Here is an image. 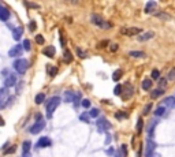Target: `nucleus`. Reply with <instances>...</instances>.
Segmentation results:
<instances>
[{"label": "nucleus", "mask_w": 175, "mask_h": 157, "mask_svg": "<svg viewBox=\"0 0 175 157\" xmlns=\"http://www.w3.org/2000/svg\"><path fill=\"white\" fill-rule=\"evenodd\" d=\"M79 120H82L84 123H89V122H90V116H89V113H88V112L81 113V116H79Z\"/></svg>", "instance_id": "27"}, {"label": "nucleus", "mask_w": 175, "mask_h": 157, "mask_svg": "<svg viewBox=\"0 0 175 157\" xmlns=\"http://www.w3.org/2000/svg\"><path fill=\"white\" fill-rule=\"evenodd\" d=\"M155 7H156V3H155V1H149L148 4H146V7H145V13H146V14L152 13Z\"/></svg>", "instance_id": "23"}, {"label": "nucleus", "mask_w": 175, "mask_h": 157, "mask_svg": "<svg viewBox=\"0 0 175 157\" xmlns=\"http://www.w3.org/2000/svg\"><path fill=\"white\" fill-rule=\"evenodd\" d=\"M129 56H130V58H145V53L141 52V51H130V52H129Z\"/></svg>", "instance_id": "18"}, {"label": "nucleus", "mask_w": 175, "mask_h": 157, "mask_svg": "<svg viewBox=\"0 0 175 157\" xmlns=\"http://www.w3.org/2000/svg\"><path fill=\"white\" fill-rule=\"evenodd\" d=\"M30 148H31V142L30 141H25L22 145V149H23V157H30Z\"/></svg>", "instance_id": "14"}, {"label": "nucleus", "mask_w": 175, "mask_h": 157, "mask_svg": "<svg viewBox=\"0 0 175 157\" xmlns=\"http://www.w3.org/2000/svg\"><path fill=\"white\" fill-rule=\"evenodd\" d=\"M92 22H93V25L103 27V29H109V27H112V23L104 21L100 15H97V14H93V15H92Z\"/></svg>", "instance_id": "3"}, {"label": "nucleus", "mask_w": 175, "mask_h": 157, "mask_svg": "<svg viewBox=\"0 0 175 157\" xmlns=\"http://www.w3.org/2000/svg\"><path fill=\"white\" fill-rule=\"evenodd\" d=\"M130 94H133V86L127 85V92H126V94H125V99L127 100L129 97H130Z\"/></svg>", "instance_id": "35"}, {"label": "nucleus", "mask_w": 175, "mask_h": 157, "mask_svg": "<svg viewBox=\"0 0 175 157\" xmlns=\"http://www.w3.org/2000/svg\"><path fill=\"white\" fill-rule=\"evenodd\" d=\"M19 55H22V45L21 44H17L8 51V56H11V58H17Z\"/></svg>", "instance_id": "8"}, {"label": "nucleus", "mask_w": 175, "mask_h": 157, "mask_svg": "<svg viewBox=\"0 0 175 157\" xmlns=\"http://www.w3.org/2000/svg\"><path fill=\"white\" fill-rule=\"evenodd\" d=\"M10 11L8 8H4V7H0V21H3V22H6V21H8L10 19Z\"/></svg>", "instance_id": "11"}, {"label": "nucleus", "mask_w": 175, "mask_h": 157, "mask_svg": "<svg viewBox=\"0 0 175 157\" xmlns=\"http://www.w3.org/2000/svg\"><path fill=\"white\" fill-rule=\"evenodd\" d=\"M14 68L17 70V72H19V74H25L27 70V67H29V62H27L26 59H17L15 62H14Z\"/></svg>", "instance_id": "2"}, {"label": "nucleus", "mask_w": 175, "mask_h": 157, "mask_svg": "<svg viewBox=\"0 0 175 157\" xmlns=\"http://www.w3.org/2000/svg\"><path fill=\"white\" fill-rule=\"evenodd\" d=\"M77 53H78V56H79V58H86V56H88V52H86V51H82L81 48H77Z\"/></svg>", "instance_id": "34"}, {"label": "nucleus", "mask_w": 175, "mask_h": 157, "mask_svg": "<svg viewBox=\"0 0 175 157\" xmlns=\"http://www.w3.org/2000/svg\"><path fill=\"white\" fill-rule=\"evenodd\" d=\"M163 105L167 107V108L174 109V108H175V97H166V99L160 103V107H163Z\"/></svg>", "instance_id": "9"}, {"label": "nucleus", "mask_w": 175, "mask_h": 157, "mask_svg": "<svg viewBox=\"0 0 175 157\" xmlns=\"http://www.w3.org/2000/svg\"><path fill=\"white\" fill-rule=\"evenodd\" d=\"M45 127V122L44 120H40V122H37L36 124H33L30 127V134H38V133H40L41 130H43V129H44Z\"/></svg>", "instance_id": "6"}, {"label": "nucleus", "mask_w": 175, "mask_h": 157, "mask_svg": "<svg viewBox=\"0 0 175 157\" xmlns=\"http://www.w3.org/2000/svg\"><path fill=\"white\" fill-rule=\"evenodd\" d=\"M52 145V141H51L48 137H41L40 139H38V142H37L36 148H48V146H51Z\"/></svg>", "instance_id": "7"}, {"label": "nucleus", "mask_w": 175, "mask_h": 157, "mask_svg": "<svg viewBox=\"0 0 175 157\" xmlns=\"http://www.w3.org/2000/svg\"><path fill=\"white\" fill-rule=\"evenodd\" d=\"M109 142H111V135H107V138H105V144H109Z\"/></svg>", "instance_id": "50"}, {"label": "nucleus", "mask_w": 175, "mask_h": 157, "mask_svg": "<svg viewBox=\"0 0 175 157\" xmlns=\"http://www.w3.org/2000/svg\"><path fill=\"white\" fill-rule=\"evenodd\" d=\"M155 149H156V144H155V141L148 139V146H146V154H145V156L149 157L153 152H155Z\"/></svg>", "instance_id": "12"}, {"label": "nucleus", "mask_w": 175, "mask_h": 157, "mask_svg": "<svg viewBox=\"0 0 175 157\" xmlns=\"http://www.w3.org/2000/svg\"><path fill=\"white\" fill-rule=\"evenodd\" d=\"M23 49H25V51H30V41H29V40L23 41Z\"/></svg>", "instance_id": "41"}, {"label": "nucleus", "mask_w": 175, "mask_h": 157, "mask_svg": "<svg viewBox=\"0 0 175 157\" xmlns=\"http://www.w3.org/2000/svg\"><path fill=\"white\" fill-rule=\"evenodd\" d=\"M111 129V124H109V122L105 119V117H100L99 120H97V131L99 133H105V131H108Z\"/></svg>", "instance_id": "4"}, {"label": "nucleus", "mask_w": 175, "mask_h": 157, "mask_svg": "<svg viewBox=\"0 0 175 157\" xmlns=\"http://www.w3.org/2000/svg\"><path fill=\"white\" fill-rule=\"evenodd\" d=\"M159 75H160L159 70H152V72H151V76H152V79H159Z\"/></svg>", "instance_id": "38"}, {"label": "nucleus", "mask_w": 175, "mask_h": 157, "mask_svg": "<svg viewBox=\"0 0 175 157\" xmlns=\"http://www.w3.org/2000/svg\"><path fill=\"white\" fill-rule=\"evenodd\" d=\"M6 97H8V89L7 88H1L0 89V101H3Z\"/></svg>", "instance_id": "21"}, {"label": "nucleus", "mask_w": 175, "mask_h": 157, "mask_svg": "<svg viewBox=\"0 0 175 157\" xmlns=\"http://www.w3.org/2000/svg\"><path fill=\"white\" fill-rule=\"evenodd\" d=\"M60 104V97L55 96L52 99H50V101L47 103V116L52 117V113L55 112V109L58 108V105Z\"/></svg>", "instance_id": "1"}, {"label": "nucleus", "mask_w": 175, "mask_h": 157, "mask_svg": "<svg viewBox=\"0 0 175 157\" xmlns=\"http://www.w3.org/2000/svg\"><path fill=\"white\" fill-rule=\"evenodd\" d=\"M156 124H157V120L151 122V124H149V129H148V134H149V137H152L153 130H155V126H156Z\"/></svg>", "instance_id": "28"}, {"label": "nucleus", "mask_w": 175, "mask_h": 157, "mask_svg": "<svg viewBox=\"0 0 175 157\" xmlns=\"http://www.w3.org/2000/svg\"><path fill=\"white\" fill-rule=\"evenodd\" d=\"M15 150H17V146H15V145H13V146H10V148L7 149V150H6L4 154H13V153L15 152Z\"/></svg>", "instance_id": "39"}, {"label": "nucleus", "mask_w": 175, "mask_h": 157, "mask_svg": "<svg viewBox=\"0 0 175 157\" xmlns=\"http://www.w3.org/2000/svg\"><path fill=\"white\" fill-rule=\"evenodd\" d=\"M47 71H48L50 76H55V75H56V72H58V68L55 67V66H51V64H48V66H47Z\"/></svg>", "instance_id": "19"}, {"label": "nucleus", "mask_w": 175, "mask_h": 157, "mask_svg": "<svg viewBox=\"0 0 175 157\" xmlns=\"http://www.w3.org/2000/svg\"><path fill=\"white\" fill-rule=\"evenodd\" d=\"M105 153H107V156H114V153H115V149H114V148H108L107 150H105Z\"/></svg>", "instance_id": "43"}, {"label": "nucleus", "mask_w": 175, "mask_h": 157, "mask_svg": "<svg viewBox=\"0 0 175 157\" xmlns=\"http://www.w3.org/2000/svg\"><path fill=\"white\" fill-rule=\"evenodd\" d=\"M36 42H37V44H40V45H43L45 42L44 37L41 36V34H37V36H36Z\"/></svg>", "instance_id": "37"}, {"label": "nucleus", "mask_w": 175, "mask_h": 157, "mask_svg": "<svg viewBox=\"0 0 175 157\" xmlns=\"http://www.w3.org/2000/svg\"><path fill=\"white\" fill-rule=\"evenodd\" d=\"M166 83H167V81L166 79H159V86H160V89H164V88H163V86H166Z\"/></svg>", "instance_id": "45"}, {"label": "nucleus", "mask_w": 175, "mask_h": 157, "mask_svg": "<svg viewBox=\"0 0 175 157\" xmlns=\"http://www.w3.org/2000/svg\"><path fill=\"white\" fill-rule=\"evenodd\" d=\"M167 79H168V81H175V68L170 70L168 75H167Z\"/></svg>", "instance_id": "32"}, {"label": "nucleus", "mask_w": 175, "mask_h": 157, "mask_svg": "<svg viewBox=\"0 0 175 157\" xmlns=\"http://www.w3.org/2000/svg\"><path fill=\"white\" fill-rule=\"evenodd\" d=\"M122 152H123V157L127 156V148H126V145H122Z\"/></svg>", "instance_id": "48"}, {"label": "nucleus", "mask_w": 175, "mask_h": 157, "mask_svg": "<svg viewBox=\"0 0 175 157\" xmlns=\"http://www.w3.org/2000/svg\"><path fill=\"white\" fill-rule=\"evenodd\" d=\"M45 100V94L44 93H38L36 96V99H34V103L36 104H43Z\"/></svg>", "instance_id": "22"}, {"label": "nucleus", "mask_w": 175, "mask_h": 157, "mask_svg": "<svg viewBox=\"0 0 175 157\" xmlns=\"http://www.w3.org/2000/svg\"><path fill=\"white\" fill-rule=\"evenodd\" d=\"M22 33H23V27H17V29H14L13 30V37H14V40H21V37H22Z\"/></svg>", "instance_id": "15"}, {"label": "nucleus", "mask_w": 175, "mask_h": 157, "mask_svg": "<svg viewBox=\"0 0 175 157\" xmlns=\"http://www.w3.org/2000/svg\"><path fill=\"white\" fill-rule=\"evenodd\" d=\"M4 124H6V122L3 120V117L0 116V127H3V126H4Z\"/></svg>", "instance_id": "51"}, {"label": "nucleus", "mask_w": 175, "mask_h": 157, "mask_svg": "<svg viewBox=\"0 0 175 157\" xmlns=\"http://www.w3.org/2000/svg\"><path fill=\"white\" fill-rule=\"evenodd\" d=\"M25 6H26V7H30V8H40V6H38V4H34V3H29V1H26V3H25Z\"/></svg>", "instance_id": "42"}, {"label": "nucleus", "mask_w": 175, "mask_h": 157, "mask_svg": "<svg viewBox=\"0 0 175 157\" xmlns=\"http://www.w3.org/2000/svg\"><path fill=\"white\" fill-rule=\"evenodd\" d=\"M164 113H166V109L163 107H159L157 109H155V115H156V116H163Z\"/></svg>", "instance_id": "29"}, {"label": "nucleus", "mask_w": 175, "mask_h": 157, "mask_svg": "<svg viewBox=\"0 0 175 157\" xmlns=\"http://www.w3.org/2000/svg\"><path fill=\"white\" fill-rule=\"evenodd\" d=\"M74 99H75V94H74V92H71V90H67V92L64 93V100H66L67 103H71V101H74Z\"/></svg>", "instance_id": "17"}, {"label": "nucleus", "mask_w": 175, "mask_h": 157, "mask_svg": "<svg viewBox=\"0 0 175 157\" xmlns=\"http://www.w3.org/2000/svg\"><path fill=\"white\" fill-rule=\"evenodd\" d=\"M36 27H37L36 22H34V21H31V22H30V25H29V29H30L31 31H34V30H36Z\"/></svg>", "instance_id": "44"}, {"label": "nucleus", "mask_w": 175, "mask_h": 157, "mask_svg": "<svg viewBox=\"0 0 175 157\" xmlns=\"http://www.w3.org/2000/svg\"><path fill=\"white\" fill-rule=\"evenodd\" d=\"M155 15H156V17H159V18H162V19H166V21H170V19H171L170 15H168V14H166V13H163V11H157Z\"/></svg>", "instance_id": "24"}, {"label": "nucleus", "mask_w": 175, "mask_h": 157, "mask_svg": "<svg viewBox=\"0 0 175 157\" xmlns=\"http://www.w3.org/2000/svg\"><path fill=\"white\" fill-rule=\"evenodd\" d=\"M122 92H123V86H121V85H116V86H115V89H114V93L116 94V96H119Z\"/></svg>", "instance_id": "36"}, {"label": "nucleus", "mask_w": 175, "mask_h": 157, "mask_svg": "<svg viewBox=\"0 0 175 157\" xmlns=\"http://www.w3.org/2000/svg\"><path fill=\"white\" fill-rule=\"evenodd\" d=\"M151 108H152V104H148V105L145 107V109H144V115H148L149 111H151Z\"/></svg>", "instance_id": "47"}, {"label": "nucleus", "mask_w": 175, "mask_h": 157, "mask_svg": "<svg viewBox=\"0 0 175 157\" xmlns=\"http://www.w3.org/2000/svg\"><path fill=\"white\" fill-rule=\"evenodd\" d=\"M142 30L139 27H122L121 29V33L125 34V36H135V34H138Z\"/></svg>", "instance_id": "5"}, {"label": "nucleus", "mask_w": 175, "mask_h": 157, "mask_svg": "<svg viewBox=\"0 0 175 157\" xmlns=\"http://www.w3.org/2000/svg\"><path fill=\"white\" fill-rule=\"evenodd\" d=\"M155 37V33L153 31H146V33H144V34H141V36L138 37V41H148L151 40V38H153Z\"/></svg>", "instance_id": "16"}, {"label": "nucleus", "mask_w": 175, "mask_h": 157, "mask_svg": "<svg viewBox=\"0 0 175 157\" xmlns=\"http://www.w3.org/2000/svg\"><path fill=\"white\" fill-rule=\"evenodd\" d=\"M116 49H118V44H112V45H111V51H112V52H115Z\"/></svg>", "instance_id": "49"}, {"label": "nucleus", "mask_w": 175, "mask_h": 157, "mask_svg": "<svg viewBox=\"0 0 175 157\" xmlns=\"http://www.w3.org/2000/svg\"><path fill=\"white\" fill-rule=\"evenodd\" d=\"M122 74H123L122 70H116V71L112 74V79H114V81H119V78L122 76Z\"/></svg>", "instance_id": "30"}, {"label": "nucleus", "mask_w": 175, "mask_h": 157, "mask_svg": "<svg viewBox=\"0 0 175 157\" xmlns=\"http://www.w3.org/2000/svg\"><path fill=\"white\" fill-rule=\"evenodd\" d=\"M89 116L90 117H96V116H99V109H96V108H93L92 111L89 112Z\"/></svg>", "instance_id": "40"}, {"label": "nucleus", "mask_w": 175, "mask_h": 157, "mask_svg": "<svg viewBox=\"0 0 175 157\" xmlns=\"http://www.w3.org/2000/svg\"><path fill=\"white\" fill-rule=\"evenodd\" d=\"M82 107H84V108H89L90 107V101H89V100H84V101H82Z\"/></svg>", "instance_id": "46"}, {"label": "nucleus", "mask_w": 175, "mask_h": 157, "mask_svg": "<svg viewBox=\"0 0 175 157\" xmlns=\"http://www.w3.org/2000/svg\"><path fill=\"white\" fill-rule=\"evenodd\" d=\"M64 62L66 63H71L73 62V55L70 51H64Z\"/></svg>", "instance_id": "25"}, {"label": "nucleus", "mask_w": 175, "mask_h": 157, "mask_svg": "<svg viewBox=\"0 0 175 157\" xmlns=\"http://www.w3.org/2000/svg\"><path fill=\"white\" fill-rule=\"evenodd\" d=\"M142 124H144V123H142V117H139L138 123H137V133H138V134L142 133Z\"/></svg>", "instance_id": "33"}, {"label": "nucleus", "mask_w": 175, "mask_h": 157, "mask_svg": "<svg viewBox=\"0 0 175 157\" xmlns=\"http://www.w3.org/2000/svg\"><path fill=\"white\" fill-rule=\"evenodd\" d=\"M15 83H17V76L15 75H8L6 78V81H4L6 88H13Z\"/></svg>", "instance_id": "13"}, {"label": "nucleus", "mask_w": 175, "mask_h": 157, "mask_svg": "<svg viewBox=\"0 0 175 157\" xmlns=\"http://www.w3.org/2000/svg\"><path fill=\"white\" fill-rule=\"evenodd\" d=\"M55 53H56V49H55V47H52V45L45 47L44 49H43V55L47 56V58H54Z\"/></svg>", "instance_id": "10"}, {"label": "nucleus", "mask_w": 175, "mask_h": 157, "mask_svg": "<svg viewBox=\"0 0 175 157\" xmlns=\"http://www.w3.org/2000/svg\"><path fill=\"white\" fill-rule=\"evenodd\" d=\"M162 94H164V89H156L152 92V99H156V97H159V96H162Z\"/></svg>", "instance_id": "26"}, {"label": "nucleus", "mask_w": 175, "mask_h": 157, "mask_svg": "<svg viewBox=\"0 0 175 157\" xmlns=\"http://www.w3.org/2000/svg\"><path fill=\"white\" fill-rule=\"evenodd\" d=\"M141 86H142V89L144 90H149L151 88H152V79H144L142 83H141Z\"/></svg>", "instance_id": "20"}, {"label": "nucleus", "mask_w": 175, "mask_h": 157, "mask_svg": "<svg viewBox=\"0 0 175 157\" xmlns=\"http://www.w3.org/2000/svg\"><path fill=\"white\" fill-rule=\"evenodd\" d=\"M129 116V115H127V113L126 112H116L115 113V117H116L118 120H122V119H126V117Z\"/></svg>", "instance_id": "31"}]
</instances>
